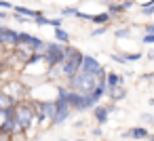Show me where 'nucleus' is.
Segmentation results:
<instances>
[{
    "instance_id": "ddd939ff",
    "label": "nucleus",
    "mask_w": 154,
    "mask_h": 141,
    "mask_svg": "<svg viewBox=\"0 0 154 141\" xmlns=\"http://www.w3.org/2000/svg\"><path fill=\"white\" fill-rule=\"evenodd\" d=\"M108 110H106V105H101V103H97L95 107H93V118H95V122L97 124H106L108 122Z\"/></svg>"
},
{
    "instance_id": "c756f323",
    "label": "nucleus",
    "mask_w": 154,
    "mask_h": 141,
    "mask_svg": "<svg viewBox=\"0 0 154 141\" xmlns=\"http://www.w3.org/2000/svg\"><path fill=\"white\" fill-rule=\"evenodd\" d=\"M141 122H154V116L152 114H141Z\"/></svg>"
},
{
    "instance_id": "f8f14e48",
    "label": "nucleus",
    "mask_w": 154,
    "mask_h": 141,
    "mask_svg": "<svg viewBox=\"0 0 154 141\" xmlns=\"http://www.w3.org/2000/svg\"><path fill=\"white\" fill-rule=\"evenodd\" d=\"M106 95L110 97V101H112V103H116V101H120V99H125V97H127V91H125V86H122V84H118V86L108 88V93H106Z\"/></svg>"
},
{
    "instance_id": "4c0bfd02",
    "label": "nucleus",
    "mask_w": 154,
    "mask_h": 141,
    "mask_svg": "<svg viewBox=\"0 0 154 141\" xmlns=\"http://www.w3.org/2000/svg\"><path fill=\"white\" fill-rule=\"evenodd\" d=\"M28 141H40V139H28Z\"/></svg>"
},
{
    "instance_id": "c85d7f7f",
    "label": "nucleus",
    "mask_w": 154,
    "mask_h": 141,
    "mask_svg": "<svg viewBox=\"0 0 154 141\" xmlns=\"http://www.w3.org/2000/svg\"><path fill=\"white\" fill-rule=\"evenodd\" d=\"M13 19L19 21V23H30V19H26V17H21V15H15V13H13Z\"/></svg>"
},
{
    "instance_id": "6ab92c4d",
    "label": "nucleus",
    "mask_w": 154,
    "mask_h": 141,
    "mask_svg": "<svg viewBox=\"0 0 154 141\" xmlns=\"http://www.w3.org/2000/svg\"><path fill=\"white\" fill-rule=\"evenodd\" d=\"M55 42H59V44H70V34H68L63 28L55 30Z\"/></svg>"
},
{
    "instance_id": "bb28decb",
    "label": "nucleus",
    "mask_w": 154,
    "mask_h": 141,
    "mask_svg": "<svg viewBox=\"0 0 154 141\" xmlns=\"http://www.w3.org/2000/svg\"><path fill=\"white\" fill-rule=\"evenodd\" d=\"M141 42L143 44H154V34H143L141 36Z\"/></svg>"
},
{
    "instance_id": "f704fd0d",
    "label": "nucleus",
    "mask_w": 154,
    "mask_h": 141,
    "mask_svg": "<svg viewBox=\"0 0 154 141\" xmlns=\"http://www.w3.org/2000/svg\"><path fill=\"white\" fill-rule=\"evenodd\" d=\"M91 135H93V137H99V135H101V128H93Z\"/></svg>"
},
{
    "instance_id": "aec40b11",
    "label": "nucleus",
    "mask_w": 154,
    "mask_h": 141,
    "mask_svg": "<svg viewBox=\"0 0 154 141\" xmlns=\"http://www.w3.org/2000/svg\"><path fill=\"white\" fill-rule=\"evenodd\" d=\"M36 63H42V53H32V55L26 59L23 68H30V65H36Z\"/></svg>"
},
{
    "instance_id": "473e14b6",
    "label": "nucleus",
    "mask_w": 154,
    "mask_h": 141,
    "mask_svg": "<svg viewBox=\"0 0 154 141\" xmlns=\"http://www.w3.org/2000/svg\"><path fill=\"white\" fill-rule=\"evenodd\" d=\"M7 19H9V13H7V11H0V23L7 21Z\"/></svg>"
},
{
    "instance_id": "0eeeda50",
    "label": "nucleus",
    "mask_w": 154,
    "mask_h": 141,
    "mask_svg": "<svg viewBox=\"0 0 154 141\" xmlns=\"http://www.w3.org/2000/svg\"><path fill=\"white\" fill-rule=\"evenodd\" d=\"M17 36H19V32H15L9 26H2V30H0V49H11L13 51L17 46Z\"/></svg>"
},
{
    "instance_id": "f257e3e1",
    "label": "nucleus",
    "mask_w": 154,
    "mask_h": 141,
    "mask_svg": "<svg viewBox=\"0 0 154 141\" xmlns=\"http://www.w3.org/2000/svg\"><path fill=\"white\" fill-rule=\"evenodd\" d=\"M72 44H59V42H47L45 51H42V63H47V68H59L66 57L72 53Z\"/></svg>"
},
{
    "instance_id": "423d86ee",
    "label": "nucleus",
    "mask_w": 154,
    "mask_h": 141,
    "mask_svg": "<svg viewBox=\"0 0 154 141\" xmlns=\"http://www.w3.org/2000/svg\"><path fill=\"white\" fill-rule=\"evenodd\" d=\"M0 91H5L7 95H11L15 101L26 99V93H28V88H26L19 80H9V82H5V84H0Z\"/></svg>"
},
{
    "instance_id": "58836bf2",
    "label": "nucleus",
    "mask_w": 154,
    "mask_h": 141,
    "mask_svg": "<svg viewBox=\"0 0 154 141\" xmlns=\"http://www.w3.org/2000/svg\"><path fill=\"white\" fill-rule=\"evenodd\" d=\"M0 82H2V72H0Z\"/></svg>"
},
{
    "instance_id": "7ed1b4c3",
    "label": "nucleus",
    "mask_w": 154,
    "mask_h": 141,
    "mask_svg": "<svg viewBox=\"0 0 154 141\" xmlns=\"http://www.w3.org/2000/svg\"><path fill=\"white\" fill-rule=\"evenodd\" d=\"M95 84H97L95 76L93 74H85V72H78L76 76H72L68 80V88L70 91H76L80 95H91L93 88H95Z\"/></svg>"
},
{
    "instance_id": "9b49d317",
    "label": "nucleus",
    "mask_w": 154,
    "mask_h": 141,
    "mask_svg": "<svg viewBox=\"0 0 154 141\" xmlns=\"http://www.w3.org/2000/svg\"><path fill=\"white\" fill-rule=\"evenodd\" d=\"M148 128L146 126H131L129 130H125V137H129V139H137V141H141V139H148Z\"/></svg>"
},
{
    "instance_id": "5701e85b",
    "label": "nucleus",
    "mask_w": 154,
    "mask_h": 141,
    "mask_svg": "<svg viewBox=\"0 0 154 141\" xmlns=\"http://www.w3.org/2000/svg\"><path fill=\"white\" fill-rule=\"evenodd\" d=\"M114 36H116L118 40H122V38H129V36H131V30H129V28H118V30L114 32Z\"/></svg>"
},
{
    "instance_id": "f03ea898",
    "label": "nucleus",
    "mask_w": 154,
    "mask_h": 141,
    "mask_svg": "<svg viewBox=\"0 0 154 141\" xmlns=\"http://www.w3.org/2000/svg\"><path fill=\"white\" fill-rule=\"evenodd\" d=\"M13 114H15V122H17V124L26 130V135H28L30 122H32V118H34V101H32V99H21V101H17L15 107H13Z\"/></svg>"
},
{
    "instance_id": "4be33fe9",
    "label": "nucleus",
    "mask_w": 154,
    "mask_h": 141,
    "mask_svg": "<svg viewBox=\"0 0 154 141\" xmlns=\"http://www.w3.org/2000/svg\"><path fill=\"white\" fill-rule=\"evenodd\" d=\"M141 15H146V17L154 15V0H150V2H146V4L141 7Z\"/></svg>"
},
{
    "instance_id": "7c9ffc66",
    "label": "nucleus",
    "mask_w": 154,
    "mask_h": 141,
    "mask_svg": "<svg viewBox=\"0 0 154 141\" xmlns=\"http://www.w3.org/2000/svg\"><path fill=\"white\" fill-rule=\"evenodd\" d=\"M143 34H154V23H148L143 28Z\"/></svg>"
},
{
    "instance_id": "cd10ccee",
    "label": "nucleus",
    "mask_w": 154,
    "mask_h": 141,
    "mask_svg": "<svg viewBox=\"0 0 154 141\" xmlns=\"http://www.w3.org/2000/svg\"><path fill=\"white\" fill-rule=\"evenodd\" d=\"M76 17H78V19H82V21H89V19H91V15H89V13H80V11L76 13Z\"/></svg>"
},
{
    "instance_id": "1a4fd4ad",
    "label": "nucleus",
    "mask_w": 154,
    "mask_h": 141,
    "mask_svg": "<svg viewBox=\"0 0 154 141\" xmlns=\"http://www.w3.org/2000/svg\"><path fill=\"white\" fill-rule=\"evenodd\" d=\"M135 4V0H122V2H108V9H106V13L110 15V17H114V15H122L125 11H129L131 7Z\"/></svg>"
},
{
    "instance_id": "b1692460",
    "label": "nucleus",
    "mask_w": 154,
    "mask_h": 141,
    "mask_svg": "<svg viewBox=\"0 0 154 141\" xmlns=\"http://www.w3.org/2000/svg\"><path fill=\"white\" fill-rule=\"evenodd\" d=\"M49 26H51V28H55V30H59V28H63V19H61V17L49 19Z\"/></svg>"
},
{
    "instance_id": "dca6fc26",
    "label": "nucleus",
    "mask_w": 154,
    "mask_h": 141,
    "mask_svg": "<svg viewBox=\"0 0 154 141\" xmlns=\"http://www.w3.org/2000/svg\"><path fill=\"white\" fill-rule=\"evenodd\" d=\"M15 99L11 95H7L5 91H0V112H7V110H13L15 107Z\"/></svg>"
},
{
    "instance_id": "20e7f679",
    "label": "nucleus",
    "mask_w": 154,
    "mask_h": 141,
    "mask_svg": "<svg viewBox=\"0 0 154 141\" xmlns=\"http://www.w3.org/2000/svg\"><path fill=\"white\" fill-rule=\"evenodd\" d=\"M80 63H82V53L74 46V49H72V53L66 57V61L59 65V74H61L66 80H70L72 76H76V74H78Z\"/></svg>"
},
{
    "instance_id": "72a5a7b5",
    "label": "nucleus",
    "mask_w": 154,
    "mask_h": 141,
    "mask_svg": "<svg viewBox=\"0 0 154 141\" xmlns=\"http://www.w3.org/2000/svg\"><path fill=\"white\" fill-rule=\"evenodd\" d=\"M7 122V112H0V126Z\"/></svg>"
},
{
    "instance_id": "393cba45",
    "label": "nucleus",
    "mask_w": 154,
    "mask_h": 141,
    "mask_svg": "<svg viewBox=\"0 0 154 141\" xmlns=\"http://www.w3.org/2000/svg\"><path fill=\"white\" fill-rule=\"evenodd\" d=\"M13 7H15V4L9 2V0H0V11H7V13H9V11H13Z\"/></svg>"
},
{
    "instance_id": "6e6552de",
    "label": "nucleus",
    "mask_w": 154,
    "mask_h": 141,
    "mask_svg": "<svg viewBox=\"0 0 154 141\" xmlns=\"http://www.w3.org/2000/svg\"><path fill=\"white\" fill-rule=\"evenodd\" d=\"M101 68H103V65L99 63L97 57H93V55H82V63H80V70H78V72H85V74H93V76H95Z\"/></svg>"
},
{
    "instance_id": "4468645a",
    "label": "nucleus",
    "mask_w": 154,
    "mask_h": 141,
    "mask_svg": "<svg viewBox=\"0 0 154 141\" xmlns=\"http://www.w3.org/2000/svg\"><path fill=\"white\" fill-rule=\"evenodd\" d=\"M118 84H125V74L108 72V74H106V86L112 88V86H118Z\"/></svg>"
},
{
    "instance_id": "ea45409f",
    "label": "nucleus",
    "mask_w": 154,
    "mask_h": 141,
    "mask_svg": "<svg viewBox=\"0 0 154 141\" xmlns=\"http://www.w3.org/2000/svg\"><path fill=\"white\" fill-rule=\"evenodd\" d=\"M74 141H85V139H74Z\"/></svg>"
},
{
    "instance_id": "39448f33",
    "label": "nucleus",
    "mask_w": 154,
    "mask_h": 141,
    "mask_svg": "<svg viewBox=\"0 0 154 141\" xmlns=\"http://www.w3.org/2000/svg\"><path fill=\"white\" fill-rule=\"evenodd\" d=\"M53 101H55V118L51 120V124H53V126H59V124H63V122L72 116V107H70V103H68L66 99L55 97Z\"/></svg>"
},
{
    "instance_id": "2f4dec72",
    "label": "nucleus",
    "mask_w": 154,
    "mask_h": 141,
    "mask_svg": "<svg viewBox=\"0 0 154 141\" xmlns=\"http://www.w3.org/2000/svg\"><path fill=\"white\" fill-rule=\"evenodd\" d=\"M106 110H108V114L116 112V103H108V105H106Z\"/></svg>"
},
{
    "instance_id": "a19ab883",
    "label": "nucleus",
    "mask_w": 154,
    "mask_h": 141,
    "mask_svg": "<svg viewBox=\"0 0 154 141\" xmlns=\"http://www.w3.org/2000/svg\"><path fill=\"white\" fill-rule=\"evenodd\" d=\"M59 141H68V139H59Z\"/></svg>"
},
{
    "instance_id": "a211bd4d",
    "label": "nucleus",
    "mask_w": 154,
    "mask_h": 141,
    "mask_svg": "<svg viewBox=\"0 0 154 141\" xmlns=\"http://www.w3.org/2000/svg\"><path fill=\"white\" fill-rule=\"evenodd\" d=\"M28 46L32 49V53H42V51H45V46H47V42H45L42 38L34 36V38H32V42H30Z\"/></svg>"
},
{
    "instance_id": "a878e982",
    "label": "nucleus",
    "mask_w": 154,
    "mask_h": 141,
    "mask_svg": "<svg viewBox=\"0 0 154 141\" xmlns=\"http://www.w3.org/2000/svg\"><path fill=\"white\" fill-rule=\"evenodd\" d=\"M108 28H110V26H101V28H95V30L91 32V36H101V34H106V32H108Z\"/></svg>"
},
{
    "instance_id": "412c9836",
    "label": "nucleus",
    "mask_w": 154,
    "mask_h": 141,
    "mask_svg": "<svg viewBox=\"0 0 154 141\" xmlns=\"http://www.w3.org/2000/svg\"><path fill=\"white\" fill-rule=\"evenodd\" d=\"M76 13H78L76 7H61V19L63 17H76Z\"/></svg>"
},
{
    "instance_id": "2eb2a0df",
    "label": "nucleus",
    "mask_w": 154,
    "mask_h": 141,
    "mask_svg": "<svg viewBox=\"0 0 154 141\" xmlns=\"http://www.w3.org/2000/svg\"><path fill=\"white\" fill-rule=\"evenodd\" d=\"M13 13L15 15H21L26 19H36L42 11H34V9H28V7H13Z\"/></svg>"
},
{
    "instance_id": "9d476101",
    "label": "nucleus",
    "mask_w": 154,
    "mask_h": 141,
    "mask_svg": "<svg viewBox=\"0 0 154 141\" xmlns=\"http://www.w3.org/2000/svg\"><path fill=\"white\" fill-rule=\"evenodd\" d=\"M110 57H112V61H116V63H135V61H139L143 55H141V53H112Z\"/></svg>"
},
{
    "instance_id": "c9c22d12",
    "label": "nucleus",
    "mask_w": 154,
    "mask_h": 141,
    "mask_svg": "<svg viewBox=\"0 0 154 141\" xmlns=\"http://www.w3.org/2000/svg\"><path fill=\"white\" fill-rule=\"evenodd\" d=\"M148 59H152V61H154V51H150V53H148Z\"/></svg>"
},
{
    "instance_id": "f3484780",
    "label": "nucleus",
    "mask_w": 154,
    "mask_h": 141,
    "mask_svg": "<svg viewBox=\"0 0 154 141\" xmlns=\"http://www.w3.org/2000/svg\"><path fill=\"white\" fill-rule=\"evenodd\" d=\"M89 21H91L93 26H99V28H101V26H110L112 17L103 11V13H95V15H91V19H89Z\"/></svg>"
},
{
    "instance_id": "e433bc0d",
    "label": "nucleus",
    "mask_w": 154,
    "mask_h": 141,
    "mask_svg": "<svg viewBox=\"0 0 154 141\" xmlns=\"http://www.w3.org/2000/svg\"><path fill=\"white\" fill-rule=\"evenodd\" d=\"M150 105H154V97H152V99H150Z\"/></svg>"
}]
</instances>
